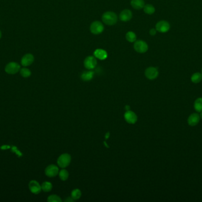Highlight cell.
Here are the masks:
<instances>
[{"mask_svg":"<svg viewBox=\"0 0 202 202\" xmlns=\"http://www.w3.org/2000/svg\"><path fill=\"white\" fill-rule=\"evenodd\" d=\"M102 20L106 25L112 26L116 23L118 17L115 13L112 11H107L102 15Z\"/></svg>","mask_w":202,"mask_h":202,"instance_id":"cell-1","label":"cell"},{"mask_svg":"<svg viewBox=\"0 0 202 202\" xmlns=\"http://www.w3.org/2000/svg\"><path fill=\"white\" fill-rule=\"evenodd\" d=\"M71 162V156L68 154H62L58 159V165L62 168L68 167Z\"/></svg>","mask_w":202,"mask_h":202,"instance_id":"cell-2","label":"cell"},{"mask_svg":"<svg viewBox=\"0 0 202 202\" xmlns=\"http://www.w3.org/2000/svg\"><path fill=\"white\" fill-rule=\"evenodd\" d=\"M20 70V65L18 63L11 62L9 63L5 68V71L11 75L17 74Z\"/></svg>","mask_w":202,"mask_h":202,"instance_id":"cell-3","label":"cell"},{"mask_svg":"<svg viewBox=\"0 0 202 202\" xmlns=\"http://www.w3.org/2000/svg\"><path fill=\"white\" fill-rule=\"evenodd\" d=\"M104 30V26L102 23L100 21H96L93 22L90 26V30L92 33L94 35H99L103 32Z\"/></svg>","mask_w":202,"mask_h":202,"instance_id":"cell-4","label":"cell"},{"mask_svg":"<svg viewBox=\"0 0 202 202\" xmlns=\"http://www.w3.org/2000/svg\"><path fill=\"white\" fill-rule=\"evenodd\" d=\"M134 48L137 52L140 53H144L148 50V46L145 42L140 40L135 42Z\"/></svg>","mask_w":202,"mask_h":202,"instance_id":"cell-5","label":"cell"},{"mask_svg":"<svg viewBox=\"0 0 202 202\" xmlns=\"http://www.w3.org/2000/svg\"><path fill=\"white\" fill-rule=\"evenodd\" d=\"M170 25L169 23L164 20L158 21L155 26V29L157 30V31L160 33H166L170 30Z\"/></svg>","mask_w":202,"mask_h":202,"instance_id":"cell-6","label":"cell"},{"mask_svg":"<svg viewBox=\"0 0 202 202\" xmlns=\"http://www.w3.org/2000/svg\"><path fill=\"white\" fill-rule=\"evenodd\" d=\"M145 75L148 79H155L158 76V71L157 68L152 67L148 68L145 71Z\"/></svg>","mask_w":202,"mask_h":202,"instance_id":"cell-7","label":"cell"},{"mask_svg":"<svg viewBox=\"0 0 202 202\" xmlns=\"http://www.w3.org/2000/svg\"><path fill=\"white\" fill-rule=\"evenodd\" d=\"M59 173L58 166L54 164H51L48 166L45 169V174L48 177H56Z\"/></svg>","mask_w":202,"mask_h":202,"instance_id":"cell-8","label":"cell"},{"mask_svg":"<svg viewBox=\"0 0 202 202\" xmlns=\"http://www.w3.org/2000/svg\"><path fill=\"white\" fill-rule=\"evenodd\" d=\"M124 119L126 122L129 124H135L138 120L137 116L134 112L128 110L124 114Z\"/></svg>","mask_w":202,"mask_h":202,"instance_id":"cell-9","label":"cell"},{"mask_svg":"<svg viewBox=\"0 0 202 202\" xmlns=\"http://www.w3.org/2000/svg\"><path fill=\"white\" fill-rule=\"evenodd\" d=\"M97 65V61L95 57L89 56L87 57L84 61V65L85 67L87 69H93L96 67Z\"/></svg>","mask_w":202,"mask_h":202,"instance_id":"cell-10","label":"cell"},{"mask_svg":"<svg viewBox=\"0 0 202 202\" xmlns=\"http://www.w3.org/2000/svg\"><path fill=\"white\" fill-rule=\"evenodd\" d=\"M29 187L30 192L35 194H39L42 190L41 186L40 185L39 182L36 180H31V182H30Z\"/></svg>","mask_w":202,"mask_h":202,"instance_id":"cell-11","label":"cell"},{"mask_svg":"<svg viewBox=\"0 0 202 202\" xmlns=\"http://www.w3.org/2000/svg\"><path fill=\"white\" fill-rule=\"evenodd\" d=\"M34 60V58L32 54L27 53L23 57L21 61V63L23 67H28L33 63Z\"/></svg>","mask_w":202,"mask_h":202,"instance_id":"cell-12","label":"cell"},{"mask_svg":"<svg viewBox=\"0 0 202 202\" xmlns=\"http://www.w3.org/2000/svg\"><path fill=\"white\" fill-rule=\"evenodd\" d=\"M200 116L198 113H192L189 116L187 119V123L190 126L197 125L200 122Z\"/></svg>","mask_w":202,"mask_h":202,"instance_id":"cell-13","label":"cell"},{"mask_svg":"<svg viewBox=\"0 0 202 202\" xmlns=\"http://www.w3.org/2000/svg\"><path fill=\"white\" fill-rule=\"evenodd\" d=\"M133 17V13L129 10H124L120 13L119 19L122 21H129Z\"/></svg>","mask_w":202,"mask_h":202,"instance_id":"cell-14","label":"cell"},{"mask_svg":"<svg viewBox=\"0 0 202 202\" xmlns=\"http://www.w3.org/2000/svg\"><path fill=\"white\" fill-rule=\"evenodd\" d=\"M94 55L95 58H97L100 60H104L108 57V54L106 51L100 49H96L94 52Z\"/></svg>","mask_w":202,"mask_h":202,"instance_id":"cell-15","label":"cell"},{"mask_svg":"<svg viewBox=\"0 0 202 202\" xmlns=\"http://www.w3.org/2000/svg\"><path fill=\"white\" fill-rule=\"evenodd\" d=\"M131 4L135 10H140L144 7V0H131Z\"/></svg>","mask_w":202,"mask_h":202,"instance_id":"cell-16","label":"cell"},{"mask_svg":"<svg viewBox=\"0 0 202 202\" xmlns=\"http://www.w3.org/2000/svg\"><path fill=\"white\" fill-rule=\"evenodd\" d=\"M94 76V72L92 71H85L81 75V79L85 81H90Z\"/></svg>","mask_w":202,"mask_h":202,"instance_id":"cell-17","label":"cell"},{"mask_svg":"<svg viewBox=\"0 0 202 202\" xmlns=\"http://www.w3.org/2000/svg\"><path fill=\"white\" fill-rule=\"evenodd\" d=\"M194 110L197 112H202V98H197L194 103Z\"/></svg>","mask_w":202,"mask_h":202,"instance_id":"cell-18","label":"cell"},{"mask_svg":"<svg viewBox=\"0 0 202 202\" xmlns=\"http://www.w3.org/2000/svg\"><path fill=\"white\" fill-rule=\"evenodd\" d=\"M202 80V73L199 72H196L193 74L191 77V81L194 84H197L201 82Z\"/></svg>","mask_w":202,"mask_h":202,"instance_id":"cell-19","label":"cell"},{"mask_svg":"<svg viewBox=\"0 0 202 202\" xmlns=\"http://www.w3.org/2000/svg\"><path fill=\"white\" fill-rule=\"evenodd\" d=\"M41 190L44 192H49L53 188V185L50 182H45L41 184Z\"/></svg>","mask_w":202,"mask_h":202,"instance_id":"cell-20","label":"cell"},{"mask_svg":"<svg viewBox=\"0 0 202 202\" xmlns=\"http://www.w3.org/2000/svg\"><path fill=\"white\" fill-rule=\"evenodd\" d=\"M58 175L61 180L62 181H66L69 178V172L63 168L62 170H60L58 173Z\"/></svg>","mask_w":202,"mask_h":202,"instance_id":"cell-21","label":"cell"},{"mask_svg":"<svg viewBox=\"0 0 202 202\" xmlns=\"http://www.w3.org/2000/svg\"><path fill=\"white\" fill-rule=\"evenodd\" d=\"M81 196H82V192L78 189H74L71 193V197L74 200H76L79 199L80 198Z\"/></svg>","mask_w":202,"mask_h":202,"instance_id":"cell-22","label":"cell"},{"mask_svg":"<svg viewBox=\"0 0 202 202\" xmlns=\"http://www.w3.org/2000/svg\"><path fill=\"white\" fill-rule=\"evenodd\" d=\"M126 39L129 42H134L136 39V36L133 31H128L125 35Z\"/></svg>","mask_w":202,"mask_h":202,"instance_id":"cell-23","label":"cell"},{"mask_svg":"<svg viewBox=\"0 0 202 202\" xmlns=\"http://www.w3.org/2000/svg\"><path fill=\"white\" fill-rule=\"evenodd\" d=\"M155 10L154 6L151 4H147L144 7V11L145 13L149 15L153 14L155 12Z\"/></svg>","mask_w":202,"mask_h":202,"instance_id":"cell-24","label":"cell"},{"mask_svg":"<svg viewBox=\"0 0 202 202\" xmlns=\"http://www.w3.org/2000/svg\"><path fill=\"white\" fill-rule=\"evenodd\" d=\"M19 72H20L21 75L24 78H28L31 74L30 70L26 68H23L20 69Z\"/></svg>","mask_w":202,"mask_h":202,"instance_id":"cell-25","label":"cell"},{"mask_svg":"<svg viewBox=\"0 0 202 202\" xmlns=\"http://www.w3.org/2000/svg\"><path fill=\"white\" fill-rule=\"evenodd\" d=\"M48 202H62V200L60 197L56 194H52L49 196L48 198Z\"/></svg>","mask_w":202,"mask_h":202,"instance_id":"cell-26","label":"cell"},{"mask_svg":"<svg viewBox=\"0 0 202 202\" xmlns=\"http://www.w3.org/2000/svg\"><path fill=\"white\" fill-rule=\"evenodd\" d=\"M157 33V30L155 29H151L150 30V34L151 35V36H154Z\"/></svg>","mask_w":202,"mask_h":202,"instance_id":"cell-27","label":"cell"},{"mask_svg":"<svg viewBox=\"0 0 202 202\" xmlns=\"http://www.w3.org/2000/svg\"><path fill=\"white\" fill-rule=\"evenodd\" d=\"M74 200L72 198V197H67V199L65 200V202H73Z\"/></svg>","mask_w":202,"mask_h":202,"instance_id":"cell-28","label":"cell"},{"mask_svg":"<svg viewBox=\"0 0 202 202\" xmlns=\"http://www.w3.org/2000/svg\"><path fill=\"white\" fill-rule=\"evenodd\" d=\"M125 109L126 110V111H128L130 109V107L129 106H125Z\"/></svg>","mask_w":202,"mask_h":202,"instance_id":"cell-29","label":"cell"},{"mask_svg":"<svg viewBox=\"0 0 202 202\" xmlns=\"http://www.w3.org/2000/svg\"><path fill=\"white\" fill-rule=\"evenodd\" d=\"M109 133L108 132V133L106 134V135H105V138H106V139H108V138H109Z\"/></svg>","mask_w":202,"mask_h":202,"instance_id":"cell-30","label":"cell"},{"mask_svg":"<svg viewBox=\"0 0 202 202\" xmlns=\"http://www.w3.org/2000/svg\"><path fill=\"white\" fill-rule=\"evenodd\" d=\"M199 116H200V118L202 119V112H200V115H199Z\"/></svg>","mask_w":202,"mask_h":202,"instance_id":"cell-31","label":"cell"},{"mask_svg":"<svg viewBox=\"0 0 202 202\" xmlns=\"http://www.w3.org/2000/svg\"><path fill=\"white\" fill-rule=\"evenodd\" d=\"M1 31H0V39H1Z\"/></svg>","mask_w":202,"mask_h":202,"instance_id":"cell-32","label":"cell"},{"mask_svg":"<svg viewBox=\"0 0 202 202\" xmlns=\"http://www.w3.org/2000/svg\"></svg>","mask_w":202,"mask_h":202,"instance_id":"cell-33","label":"cell"}]
</instances>
